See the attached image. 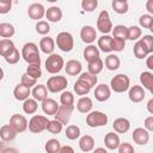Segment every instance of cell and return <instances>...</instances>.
<instances>
[{
	"label": "cell",
	"instance_id": "13",
	"mask_svg": "<svg viewBox=\"0 0 153 153\" xmlns=\"http://www.w3.org/2000/svg\"><path fill=\"white\" fill-rule=\"evenodd\" d=\"M45 14V10L43 7L42 4H38V2H35V4H31L27 8V16L33 19V20H38V19H42L43 16Z\"/></svg>",
	"mask_w": 153,
	"mask_h": 153
},
{
	"label": "cell",
	"instance_id": "20",
	"mask_svg": "<svg viewBox=\"0 0 153 153\" xmlns=\"http://www.w3.org/2000/svg\"><path fill=\"white\" fill-rule=\"evenodd\" d=\"M30 94H31L30 88L22 84H18L13 90V96L17 100H26Z\"/></svg>",
	"mask_w": 153,
	"mask_h": 153
},
{
	"label": "cell",
	"instance_id": "63",
	"mask_svg": "<svg viewBox=\"0 0 153 153\" xmlns=\"http://www.w3.org/2000/svg\"><path fill=\"white\" fill-rule=\"evenodd\" d=\"M1 151H2V142L0 141V153H1Z\"/></svg>",
	"mask_w": 153,
	"mask_h": 153
},
{
	"label": "cell",
	"instance_id": "39",
	"mask_svg": "<svg viewBox=\"0 0 153 153\" xmlns=\"http://www.w3.org/2000/svg\"><path fill=\"white\" fill-rule=\"evenodd\" d=\"M61 148V143L59 142V140L56 139H50L45 142L44 149L47 153H59Z\"/></svg>",
	"mask_w": 153,
	"mask_h": 153
},
{
	"label": "cell",
	"instance_id": "36",
	"mask_svg": "<svg viewBox=\"0 0 153 153\" xmlns=\"http://www.w3.org/2000/svg\"><path fill=\"white\" fill-rule=\"evenodd\" d=\"M16 30L14 26L10 23H0V37H4L6 39L11 38L14 35Z\"/></svg>",
	"mask_w": 153,
	"mask_h": 153
},
{
	"label": "cell",
	"instance_id": "43",
	"mask_svg": "<svg viewBox=\"0 0 153 153\" xmlns=\"http://www.w3.org/2000/svg\"><path fill=\"white\" fill-rule=\"evenodd\" d=\"M60 103L61 105H74V96L69 91H63L60 96Z\"/></svg>",
	"mask_w": 153,
	"mask_h": 153
},
{
	"label": "cell",
	"instance_id": "23",
	"mask_svg": "<svg viewBox=\"0 0 153 153\" xmlns=\"http://www.w3.org/2000/svg\"><path fill=\"white\" fill-rule=\"evenodd\" d=\"M133 51H134V55H135L136 59H145V57H147V56L151 54L141 39H139V41L134 44Z\"/></svg>",
	"mask_w": 153,
	"mask_h": 153
},
{
	"label": "cell",
	"instance_id": "41",
	"mask_svg": "<svg viewBox=\"0 0 153 153\" xmlns=\"http://www.w3.org/2000/svg\"><path fill=\"white\" fill-rule=\"evenodd\" d=\"M141 35H142V31H141V29L139 26L133 25V26L127 29V39L136 41V39H139L141 37Z\"/></svg>",
	"mask_w": 153,
	"mask_h": 153
},
{
	"label": "cell",
	"instance_id": "57",
	"mask_svg": "<svg viewBox=\"0 0 153 153\" xmlns=\"http://www.w3.org/2000/svg\"><path fill=\"white\" fill-rule=\"evenodd\" d=\"M146 65H147V68H148V69H153V54H149V55L147 56Z\"/></svg>",
	"mask_w": 153,
	"mask_h": 153
},
{
	"label": "cell",
	"instance_id": "56",
	"mask_svg": "<svg viewBox=\"0 0 153 153\" xmlns=\"http://www.w3.org/2000/svg\"><path fill=\"white\" fill-rule=\"evenodd\" d=\"M59 153H75V152H74L73 147H71V146H62L60 148V152Z\"/></svg>",
	"mask_w": 153,
	"mask_h": 153
},
{
	"label": "cell",
	"instance_id": "19",
	"mask_svg": "<svg viewBox=\"0 0 153 153\" xmlns=\"http://www.w3.org/2000/svg\"><path fill=\"white\" fill-rule=\"evenodd\" d=\"M104 143H105V147L108 149H117V147L120 146L121 141H120V136L116 134V133H108L104 137Z\"/></svg>",
	"mask_w": 153,
	"mask_h": 153
},
{
	"label": "cell",
	"instance_id": "16",
	"mask_svg": "<svg viewBox=\"0 0 153 153\" xmlns=\"http://www.w3.org/2000/svg\"><path fill=\"white\" fill-rule=\"evenodd\" d=\"M112 128L115 129V133H120V134H124L130 129V122L128 118L124 117H118L112 123Z\"/></svg>",
	"mask_w": 153,
	"mask_h": 153
},
{
	"label": "cell",
	"instance_id": "15",
	"mask_svg": "<svg viewBox=\"0 0 153 153\" xmlns=\"http://www.w3.org/2000/svg\"><path fill=\"white\" fill-rule=\"evenodd\" d=\"M111 90L106 84H100L94 90V97L98 102H105L110 98Z\"/></svg>",
	"mask_w": 153,
	"mask_h": 153
},
{
	"label": "cell",
	"instance_id": "47",
	"mask_svg": "<svg viewBox=\"0 0 153 153\" xmlns=\"http://www.w3.org/2000/svg\"><path fill=\"white\" fill-rule=\"evenodd\" d=\"M97 6H98V1L97 0H82L81 1V7L86 12L94 11L97 8Z\"/></svg>",
	"mask_w": 153,
	"mask_h": 153
},
{
	"label": "cell",
	"instance_id": "3",
	"mask_svg": "<svg viewBox=\"0 0 153 153\" xmlns=\"http://www.w3.org/2000/svg\"><path fill=\"white\" fill-rule=\"evenodd\" d=\"M65 67V61L59 54H50L45 60V69L50 74H57Z\"/></svg>",
	"mask_w": 153,
	"mask_h": 153
},
{
	"label": "cell",
	"instance_id": "31",
	"mask_svg": "<svg viewBox=\"0 0 153 153\" xmlns=\"http://www.w3.org/2000/svg\"><path fill=\"white\" fill-rule=\"evenodd\" d=\"M103 66H104V62H103V60L100 57H98L96 60H92V61H90L87 63L88 73H91L93 75H97L103 71Z\"/></svg>",
	"mask_w": 153,
	"mask_h": 153
},
{
	"label": "cell",
	"instance_id": "21",
	"mask_svg": "<svg viewBox=\"0 0 153 153\" xmlns=\"http://www.w3.org/2000/svg\"><path fill=\"white\" fill-rule=\"evenodd\" d=\"M44 16L47 17V19L49 22L56 23V22H60L61 20V18H62V11L57 6H51V7H49L45 11V14Z\"/></svg>",
	"mask_w": 153,
	"mask_h": 153
},
{
	"label": "cell",
	"instance_id": "7",
	"mask_svg": "<svg viewBox=\"0 0 153 153\" xmlns=\"http://www.w3.org/2000/svg\"><path fill=\"white\" fill-rule=\"evenodd\" d=\"M108 123V116L102 111H90L86 116V124L91 128L103 127Z\"/></svg>",
	"mask_w": 153,
	"mask_h": 153
},
{
	"label": "cell",
	"instance_id": "11",
	"mask_svg": "<svg viewBox=\"0 0 153 153\" xmlns=\"http://www.w3.org/2000/svg\"><path fill=\"white\" fill-rule=\"evenodd\" d=\"M131 137L135 143H137L140 146H145L149 141V133L145 128H136V129H134Z\"/></svg>",
	"mask_w": 153,
	"mask_h": 153
},
{
	"label": "cell",
	"instance_id": "5",
	"mask_svg": "<svg viewBox=\"0 0 153 153\" xmlns=\"http://www.w3.org/2000/svg\"><path fill=\"white\" fill-rule=\"evenodd\" d=\"M67 79L62 75H54L50 76L47 81V90L51 93H56V92H61L67 87Z\"/></svg>",
	"mask_w": 153,
	"mask_h": 153
},
{
	"label": "cell",
	"instance_id": "38",
	"mask_svg": "<svg viewBox=\"0 0 153 153\" xmlns=\"http://www.w3.org/2000/svg\"><path fill=\"white\" fill-rule=\"evenodd\" d=\"M65 135L68 140H76L80 136V128L75 124H71L66 128L65 130Z\"/></svg>",
	"mask_w": 153,
	"mask_h": 153
},
{
	"label": "cell",
	"instance_id": "52",
	"mask_svg": "<svg viewBox=\"0 0 153 153\" xmlns=\"http://www.w3.org/2000/svg\"><path fill=\"white\" fill-rule=\"evenodd\" d=\"M142 42H143V44L146 45V48L148 49V51L151 53V54H153V36H151V35H145L142 38H140Z\"/></svg>",
	"mask_w": 153,
	"mask_h": 153
},
{
	"label": "cell",
	"instance_id": "18",
	"mask_svg": "<svg viewBox=\"0 0 153 153\" xmlns=\"http://www.w3.org/2000/svg\"><path fill=\"white\" fill-rule=\"evenodd\" d=\"M60 105H57V102L53 98H45L42 102V110L45 115H55Z\"/></svg>",
	"mask_w": 153,
	"mask_h": 153
},
{
	"label": "cell",
	"instance_id": "32",
	"mask_svg": "<svg viewBox=\"0 0 153 153\" xmlns=\"http://www.w3.org/2000/svg\"><path fill=\"white\" fill-rule=\"evenodd\" d=\"M140 82L145 88L153 93V74L151 72H142L140 74Z\"/></svg>",
	"mask_w": 153,
	"mask_h": 153
},
{
	"label": "cell",
	"instance_id": "35",
	"mask_svg": "<svg viewBox=\"0 0 153 153\" xmlns=\"http://www.w3.org/2000/svg\"><path fill=\"white\" fill-rule=\"evenodd\" d=\"M111 6H112L114 11L118 14H124L129 10V5L126 0H112Z\"/></svg>",
	"mask_w": 153,
	"mask_h": 153
},
{
	"label": "cell",
	"instance_id": "34",
	"mask_svg": "<svg viewBox=\"0 0 153 153\" xmlns=\"http://www.w3.org/2000/svg\"><path fill=\"white\" fill-rule=\"evenodd\" d=\"M73 88H74V92H75L78 96H85V94H87V93L91 91L90 85H88L87 82L80 80V79H78V80L75 81Z\"/></svg>",
	"mask_w": 153,
	"mask_h": 153
},
{
	"label": "cell",
	"instance_id": "27",
	"mask_svg": "<svg viewBox=\"0 0 153 153\" xmlns=\"http://www.w3.org/2000/svg\"><path fill=\"white\" fill-rule=\"evenodd\" d=\"M92 106H93L92 100H91V98H88V97H81V98L78 100V103H76V109H78V111L81 112V114H88V112L91 111Z\"/></svg>",
	"mask_w": 153,
	"mask_h": 153
},
{
	"label": "cell",
	"instance_id": "54",
	"mask_svg": "<svg viewBox=\"0 0 153 153\" xmlns=\"http://www.w3.org/2000/svg\"><path fill=\"white\" fill-rule=\"evenodd\" d=\"M117 149H118V153H134V147L129 142L120 143Z\"/></svg>",
	"mask_w": 153,
	"mask_h": 153
},
{
	"label": "cell",
	"instance_id": "58",
	"mask_svg": "<svg viewBox=\"0 0 153 153\" xmlns=\"http://www.w3.org/2000/svg\"><path fill=\"white\" fill-rule=\"evenodd\" d=\"M146 7H147V11L149 13H153V0H148L146 4Z\"/></svg>",
	"mask_w": 153,
	"mask_h": 153
},
{
	"label": "cell",
	"instance_id": "14",
	"mask_svg": "<svg viewBox=\"0 0 153 153\" xmlns=\"http://www.w3.org/2000/svg\"><path fill=\"white\" fill-rule=\"evenodd\" d=\"M145 91H143V87L142 86H139V85H134L129 88V92H128V97L129 99L133 102V103H140L145 99Z\"/></svg>",
	"mask_w": 153,
	"mask_h": 153
},
{
	"label": "cell",
	"instance_id": "62",
	"mask_svg": "<svg viewBox=\"0 0 153 153\" xmlns=\"http://www.w3.org/2000/svg\"><path fill=\"white\" fill-rule=\"evenodd\" d=\"M4 79V71H2V68L0 67V81Z\"/></svg>",
	"mask_w": 153,
	"mask_h": 153
},
{
	"label": "cell",
	"instance_id": "26",
	"mask_svg": "<svg viewBox=\"0 0 153 153\" xmlns=\"http://www.w3.org/2000/svg\"><path fill=\"white\" fill-rule=\"evenodd\" d=\"M111 43H112V37L109 35H103L102 37L98 38V47L97 48L104 53H110V51H112Z\"/></svg>",
	"mask_w": 153,
	"mask_h": 153
},
{
	"label": "cell",
	"instance_id": "45",
	"mask_svg": "<svg viewBox=\"0 0 153 153\" xmlns=\"http://www.w3.org/2000/svg\"><path fill=\"white\" fill-rule=\"evenodd\" d=\"M62 124L56 121V120H53V121H49L48 122V126H47V130L50 133V134H59L62 131Z\"/></svg>",
	"mask_w": 153,
	"mask_h": 153
},
{
	"label": "cell",
	"instance_id": "51",
	"mask_svg": "<svg viewBox=\"0 0 153 153\" xmlns=\"http://www.w3.org/2000/svg\"><path fill=\"white\" fill-rule=\"evenodd\" d=\"M126 47V41L120 39V38H114L112 37V43H111V48L114 51H122Z\"/></svg>",
	"mask_w": 153,
	"mask_h": 153
},
{
	"label": "cell",
	"instance_id": "37",
	"mask_svg": "<svg viewBox=\"0 0 153 153\" xmlns=\"http://www.w3.org/2000/svg\"><path fill=\"white\" fill-rule=\"evenodd\" d=\"M37 108H38V104L33 98H27L23 103V110H24L25 114L32 115V114H35L37 111Z\"/></svg>",
	"mask_w": 153,
	"mask_h": 153
},
{
	"label": "cell",
	"instance_id": "6",
	"mask_svg": "<svg viewBox=\"0 0 153 153\" xmlns=\"http://www.w3.org/2000/svg\"><path fill=\"white\" fill-rule=\"evenodd\" d=\"M56 45H57V48L60 50H62L65 53H69L74 47L73 36L67 31L60 32L57 35V37H56Z\"/></svg>",
	"mask_w": 153,
	"mask_h": 153
},
{
	"label": "cell",
	"instance_id": "24",
	"mask_svg": "<svg viewBox=\"0 0 153 153\" xmlns=\"http://www.w3.org/2000/svg\"><path fill=\"white\" fill-rule=\"evenodd\" d=\"M79 147L82 152H91L94 147V139L91 135H84L79 140Z\"/></svg>",
	"mask_w": 153,
	"mask_h": 153
},
{
	"label": "cell",
	"instance_id": "9",
	"mask_svg": "<svg viewBox=\"0 0 153 153\" xmlns=\"http://www.w3.org/2000/svg\"><path fill=\"white\" fill-rule=\"evenodd\" d=\"M73 110H74V105H68V106H66V105H60L59 109H57V111L55 112L54 117H55V120L59 121L62 126H63V124H68Z\"/></svg>",
	"mask_w": 153,
	"mask_h": 153
},
{
	"label": "cell",
	"instance_id": "1",
	"mask_svg": "<svg viewBox=\"0 0 153 153\" xmlns=\"http://www.w3.org/2000/svg\"><path fill=\"white\" fill-rule=\"evenodd\" d=\"M22 57L29 65H38V66H41V57H39V53H38V47L32 42H27V43H25L23 45Z\"/></svg>",
	"mask_w": 153,
	"mask_h": 153
},
{
	"label": "cell",
	"instance_id": "22",
	"mask_svg": "<svg viewBox=\"0 0 153 153\" xmlns=\"http://www.w3.org/2000/svg\"><path fill=\"white\" fill-rule=\"evenodd\" d=\"M31 94L36 102H43L45 98H48V90L44 85H36L31 91Z\"/></svg>",
	"mask_w": 153,
	"mask_h": 153
},
{
	"label": "cell",
	"instance_id": "48",
	"mask_svg": "<svg viewBox=\"0 0 153 153\" xmlns=\"http://www.w3.org/2000/svg\"><path fill=\"white\" fill-rule=\"evenodd\" d=\"M36 31L39 35H47L50 31V26L45 20H38L36 24Z\"/></svg>",
	"mask_w": 153,
	"mask_h": 153
},
{
	"label": "cell",
	"instance_id": "29",
	"mask_svg": "<svg viewBox=\"0 0 153 153\" xmlns=\"http://www.w3.org/2000/svg\"><path fill=\"white\" fill-rule=\"evenodd\" d=\"M82 55H84V59H85L87 62H90V61L96 60V59L99 57V49H98L96 45H93V44H88V45L84 49Z\"/></svg>",
	"mask_w": 153,
	"mask_h": 153
},
{
	"label": "cell",
	"instance_id": "30",
	"mask_svg": "<svg viewBox=\"0 0 153 153\" xmlns=\"http://www.w3.org/2000/svg\"><path fill=\"white\" fill-rule=\"evenodd\" d=\"M39 48L44 54H53L55 49V42L51 37H43L39 42Z\"/></svg>",
	"mask_w": 153,
	"mask_h": 153
},
{
	"label": "cell",
	"instance_id": "50",
	"mask_svg": "<svg viewBox=\"0 0 153 153\" xmlns=\"http://www.w3.org/2000/svg\"><path fill=\"white\" fill-rule=\"evenodd\" d=\"M36 82H37V80L33 79V78H31L26 73H24L22 75V78H20V84L24 85V86H26V87H29V88L32 87V86H36Z\"/></svg>",
	"mask_w": 153,
	"mask_h": 153
},
{
	"label": "cell",
	"instance_id": "4",
	"mask_svg": "<svg viewBox=\"0 0 153 153\" xmlns=\"http://www.w3.org/2000/svg\"><path fill=\"white\" fill-rule=\"evenodd\" d=\"M49 120L45 116H41V115H35L30 118V121L27 122V128L31 133L33 134H38L42 133L43 130L47 129Z\"/></svg>",
	"mask_w": 153,
	"mask_h": 153
},
{
	"label": "cell",
	"instance_id": "60",
	"mask_svg": "<svg viewBox=\"0 0 153 153\" xmlns=\"http://www.w3.org/2000/svg\"><path fill=\"white\" fill-rule=\"evenodd\" d=\"M1 153H18V151L16 148H13V147H7V148L2 149Z\"/></svg>",
	"mask_w": 153,
	"mask_h": 153
},
{
	"label": "cell",
	"instance_id": "2",
	"mask_svg": "<svg viewBox=\"0 0 153 153\" xmlns=\"http://www.w3.org/2000/svg\"><path fill=\"white\" fill-rule=\"evenodd\" d=\"M110 86H111V90L114 92H116V93H123L127 90H129L130 80H129L128 75H126L123 73H120V74H116L111 79Z\"/></svg>",
	"mask_w": 153,
	"mask_h": 153
},
{
	"label": "cell",
	"instance_id": "55",
	"mask_svg": "<svg viewBox=\"0 0 153 153\" xmlns=\"http://www.w3.org/2000/svg\"><path fill=\"white\" fill-rule=\"evenodd\" d=\"M145 129L147 131H153V116H148L145 120Z\"/></svg>",
	"mask_w": 153,
	"mask_h": 153
},
{
	"label": "cell",
	"instance_id": "33",
	"mask_svg": "<svg viewBox=\"0 0 153 153\" xmlns=\"http://www.w3.org/2000/svg\"><path fill=\"white\" fill-rule=\"evenodd\" d=\"M120 65H121V61H120V57L115 54H110L105 57V67L109 69V71H116L120 68Z\"/></svg>",
	"mask_w": 153,
	"mask_h": 153
},
{
	"label": "cell",
	"instance_id": "8",
	"mask_svg": "<svg viewBox=\"0 0 153 153\" xmlns=\"http://www.w3.org/2000/svg\"><path fill=\"white\" fill-rule=\"evenodd\" d=\"M97 29L104 35L109 33L112 30V23H111V19H110L108 11L103 10L99 13V16L97 18Z\"/></svg>",
	"mask_w": 153,
	"mask_h": 153
},
{
	"label": "cell",
	"instance_id": "42",
	"mask_svg": "<svg viewBox=\"0 0 153 153\" xmlns=\"http://www.w3.org/2000/svg\"><path fill=\"white\" fill-rule=\"evenodd\" d=\"M26 74L30 75L31 78L33 79H38L42 76V69H41V66L38 65H29L27 68H26Z\"/></svg>",
	"mask_w": 153,
	"mask_h": 153
},
{
	"label": "cell",
	"instance_id": "17",
	"mask_svg": "<svg viewBox=\"0 0 153 153\" xmlns=\"http://www.w3.org/2000/svg\"><path fill=\"white\" fill-rule=\"evenodd\" d=\"M81 68H82L81 62L78 61V60H69L65 65V71L71 76H74V75L80 74L81 73Z\"/></svg>",
	"mask_w": 153,
	"mask_h": 153
},
{
	"label": "cell",
	"instance_id": "28",
	"mask_svg": "<svg viewBox=\"0 0 153 153\" xmlns=\"http://www.w3.org/2000/svg\"><path fill=\"white\" fill-rule=\"evenodd\" d=\"M14 49H16L14 43L11 39H6V38L0 39V55L2 57L8 56Z\"/></svg>",
	"mask_w": 153,
	"mask_h": 153
},
{
	"label": "cell",
	"instance_id": "44",
	"mask_svg": "<svg viewBox=\"0 0 153 153\" xmlns=\"http://www.w3.org/2000/svg\"><path fill=\"white\" fill-rule=\"evenodd\" d=\"M139 24L143 29L152 30V27H153V17L151 14H142L139 19Z\"/></svg>",
	"mask_w": 153,
	"mask_h": 153
},
{
	"label": "cell",
	"instance_id": "10",
	"mask_svg": "<svg viewBox=\"0 0 153 153\" xmlns=\"http://www.w3.org/2000/svg\"><path fill=\"white\" fill-rule=\"evenodd\" d=\"M10 126L16 130V133H23L27 129V120L19 114H14L10 118Z\"/></svg>",
	"mask_w": 153,
	"mask_h": 153
},
{
	"label": "cell",
	"instance_id": "53",
	"mask_svg": "<svg viewBox=\"0 0 153 153\" xmlns=\"http://www.w3.org/2000/svg\"><path fill=\"white\" fill-rule=\"evenodd\" d=\"M12 7L11 0H0V14H6Z\"/></svg>",
	"mask_w": 153,
	"mask_h": 153
},
{
	"label": "cell",
	"instance_id": "46",
	"mask_svg": "<svg viewBox=\"0 0 153 153\" xmlns=\"http://www.w3.org/2000/svg\"><path fill=\"white\" fill-rule=\"evenodd\" d=\"M79 79L82 80V81H85V82H87V84L90 85L91 88L97 84V76L93 75V74H91V73H88V72H84V73H81L80 76H79Z\"/></svg>",
	"mask_w": 153,
	"mask_h": 153
},
{
	"label": "cell",
	"instance_id": "61",
	"mask_svg": "<svg viewBox=\"0 0 153 153\" xmlns=\"http://www.w3.org/2000/svg\"><path fill=\"white\" fill-rule=\"evenodd\" d=\"M93 153H108V151L105 148H103V147H98V148H96L93 151Z\"/></svg>",
	"mask_w": 153,
	"mask_h": 153
},
{
	"label": "cell",
	"instance_id": "59",
	"mask_svg": "<svg viewBox=\"0 0 153 153\" xmlns=\"http://www.w3.org/2000/svg\"><path fill=\"white\" fill-rule=\"evenodd\" d=\"M147 110L151 115H153V99H149L147 103Z\"/></svg>",
	"mask_w": 153,
	"mask_h": 153
},
{
	"label": "cell",
	"instance_id": "12",
	"mask_svg": "<svg viewBox=\"0 0 153 153\" xmlns=\"http://www.w3.org/2000/svg\"><path fill=\"white\" fill-rule=\"evenodd\" d=\"M80 37L82 39L84 43H87V44H92L96 38H97V32H96V29L90 26V25H86V26H82V29L80 30Z\"/></svg>",
	"mask_w": 153,
	"mask_h": 153
},
{
	"label": "cell",
	"instance_id": "40",
	"mask_svg": "<svg viewBox=\"0 0 153 153\" xmlns=\"http://www.w3.org/2000/svg\"><path fill=\"white\" fill-rule=\"evenodd\" d=\"M127 26L124 25H116L115 27H112V37L114 38H120L126 41L127 39Z\"/></svg>",
	"mask_w": 153,
	"mask_h": 153
},
{
	"label": "cell",
	"instance_id": "25",
	"mask_svg": "<svg viewBox=\"0 0 153 153\" xmlns=\"http://www.w3.org/2000/svg\"><path fill=\"white\" fill-rule=\"evenodd\" d=\"M16 136H17V133L10 124H5L0 128V137L2 141H6V142L12 141Z\"/></svg>",
	"mask_w": 153,
	"mask_h": 153
},
{
	"label": "cell",
	"instance_id": "49",
	"mask_svg": "<svg viewBox=\"0 0 153 153\" xmlns=\"http://www.w3.org/2000/svg\"><path fill=\"white\" fill-rule=\"evenodd\" d=\"M20 56H22V54L19 53V50L16 48L8 56H6L5 57V60H6V62L7 63H10V65H16L18 61H19V59H20Z\"/></svg>",
	"mask_w": 153,
	"mask_h": 153
}]
</instances>
